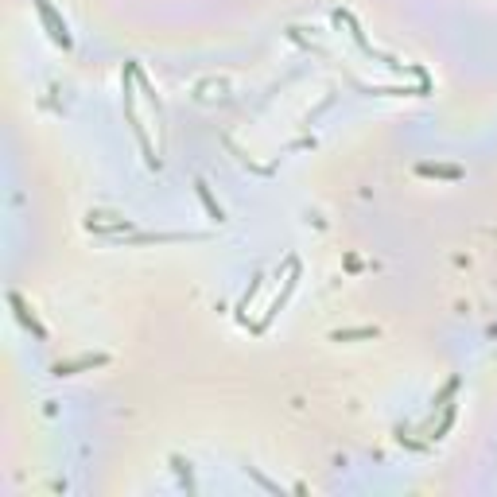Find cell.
Masks as SVG:
<instances>
[{"mask_svg": "<svg viewBox=\"0 0 497 497\" xmlns=\"http://www.w3.org/2000/svg\"><path fill=\"white\" fill-rule=\"evenodd\" d=\"M40 12H43V20H47L51 28H55V31H51V35H55V43H62V47H70L67 24H59V20H55V12H51V4H43V0H40Z\"/></svg>", "mask_w": 497, "mask_h": 497, "instance_id": "obj_1", "label": "cell"}, {"mask_svg": "<svg viewBox=\"0 0 497 497\" xmlns=\"http://www.w3.org/2000/svg\"><path fill=\"white\" fill-rule=\"evenodd\" d=\"M98 361H105V358H78L70 365H55V373H70V369H82V365H98Z\"/></svg>", "mask_w": 497, "mask_h": 497, "instance_id": "obj_2", "label": "cell"}, {"mask_svg": "<svg viewBox=\"0 0 497 497\" xmlns=\"http://www.w3.org/2000/svg\"><path fill=\"white\" fill-rule=\"evenodd\" d=\"M419 175H451V179H455L458 167H431V164H424V167H419Z\"/></svg>", "mask_w": 497, "mask_h": 497, "instance_id": "obj_3", "label": "cell"}]
</instances>
